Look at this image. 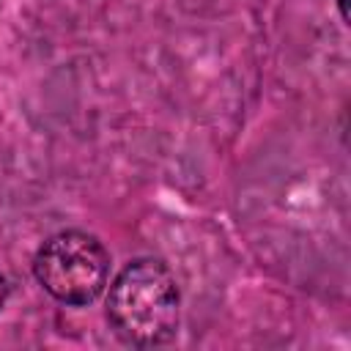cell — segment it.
Returning <instances> with one entry per match:
<instances>
[{"instance_id": "obj_1", "label": "cell", "mask_w": 351, "mask_h": 351, "mask_svg": "<svg viewBox=\"0 0 351 351\" xmlns=\"http://www.w3.org/2000/svg\"><path fill=\"white\" fill-rule=\"evenodd\" d=\"M181 291L159 258L129 261L107 291V321L115 337L134 348L165 346L176 337Z\"/></svg>"}, {"instance_id": "obj_2", "label": "cell", "mask_w": 351, "mask_h": 351, "mask_svg": "<svg viewBox=\"0 0 351 351\" xmlns=\"http://www.w3.org/2000/svg\"><path fill=\"white\" fill-rule=\"evenodd\" d=\"M110 252L88 230L52 233L33 255L36 282L66 307L93 304L110 282Z\"/></svg>"}, {"instance_id": "obj_3", "label": "cell", "mask_w": 351, "mask_h": 351, "mask_svg": "<svg viewBox=\"0 0 351 351\" xmlns=\"http://www.w3.org/2000/svg\"><path fill=\"white\" fill-rule=\"evenodd\" d=\"M5 299H8V280H5V274L0 271V310L5 307Z\"/></svg>"}, {"instance_id": "obj_4", "label": "cell", "mask_w": 351, "mask_h": 351, "mask_svg": "<svg viewBox=\"0 0 351 351\" xmlns=\"http://www.w3.org/2000/svg\"><path fill=\"white\" fill-rule=\"evenodd\" d=\"M337 5H340V16L348 19V14H346V0H337Z\"/></svg>"}]
</instances>
